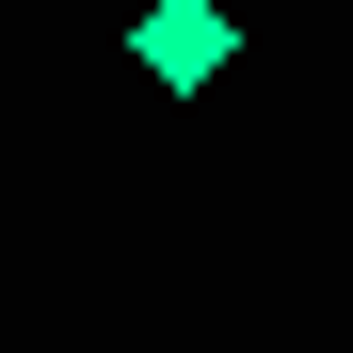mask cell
I'll return each mask as SVG.
<instances>
[{
  "label": "cell",
  "mask_w": 353,
  "mask_h": 353,
  "mask_svg": "<svg viewBox=\"0 0 353 353\" xmlns=\"http://www.w3.org/2000/svg\"><path fill=\"white\" fill-rule=\"evenodd\" d=\"M129 65L161 97H209L225 65H241V17H225V0H145V17H129Z\"/></svg>",
  "instance_id": "6da1fadb"
}]
</instances>
